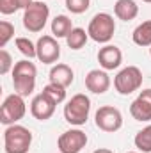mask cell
<instances>
[{
	"label": "cell",
	"instance_id": "obj_6",
	"mask_svg": "<svg viewBox=\"0 0 151 153\" xmlns=\"http://www.w3.org/2000/svg\"><path fill=\"white\" fill-rule=\"evenodd\" d=\"M142 85V71L137 66H126L123 68L115 78H114V87L119 94H132L139 91Z\"/></svg>",
	"mask_w": 151,
	"mask_h": 153
},
{
	"label": "cell",
	"instance_id": "obj_10",
	"mask_svg": "<svg viewBox=\"0 0 151 153\" xmlns=\"http://www.w3.org/2000/svg\"><path fill=\"white\" fill-rule=\"evenodd\" d=\"M38 59L43 64H53L61 57V46L53 36H41L36 43Z\"/></svg>",
	"mask_w": 151,
	"mask_h": 153
},
{
	"label": "cell",
	"instance_id": "obj_7",
	"mask_svg": "<svg viewBox=\"0 0 151 153\" xmlns=\"http://www.w3.org/2000/svg\"><path fill=\"white\" fill-rule=\"evenodd\" d=\"M50 7L44 2H32L23 11V27L29 32H41L48 22Z\"/></svg>",
	"mask_w": 151,
	"mask_h": 153
},
{
	"label": "cell",
	"instance_id": "obj_23",
	"mask_svg": "<svg viewBox=\"0 0 151 153\" xmlns=\"http://www.w3.org/2000/svg\"><path fill=\"white\" fill-rule=\"evenodd\" d=\"M14 36V25L7 20L0 22V48H4Z\"/></svg>",
	"mask_w": 151,
	"mask_h": 153
},
{
	"label": "cell",
	"instance_id": "obj_20",
	"mask_svg": "<svg viewBox=\"0 0 151 153\" xmlns=\"http://www.w3.org/2000/svg\"><path fill=\"white\" fill-rule=\"evenodd\" d=\"M133 143H135V148H137L139 152L151 153V125L144 126L142 130H139V132H137V135H135Z\"/></svg>",
	"mask_w": 151,
	"mask_h": 153
},
{
	"label": "cell",
	"instance_id": "obj_15",
	"mask_svg": "<svg viewBox=\"0 0 151 153\" xmlns=\"http://www.w3.org/2000/svg\"><path fill=\"white\" fill-rule=\"evenodd\" d=\"M73 78H75V73L68 64H55L50 70V84L68 87V85L73 84Z\"/></svg>",
	"mask_w": 151,
	"mask_h": 153
},
{
	"label": "cell",
	"instance_id": "obj_2",
	"mask_svg": "<svg viewBox=\"0 0 151 153\" xmlns=\"http://www.w3.org/2000/svg\"><path fill=\"white\" fill-rule=\"evenodd\" d=\"M32 144V134L21 125H9L4 132L5 153H27Z\"/></svg>",
	"mask_w": 151,
	"mask_h": 153
},
{
	"label": "cell",
	"instance_id": "obj_29",
	"mask_svg": "<svg viewBox=\"0 0 151 153\" xmlns=\"http://www.w3.org/2000/svg\"><path fill=\"white\" fill-rule=\"evenodd\" d=\"M142 2H146V4H151V0H142Z\"/></svg>",
	"mask_w": 151,
	"mask_h": 153
},
{
	"label": "cell",
	"instance_id": "obj_28",
	"mask_svg": "<svg viewBox=\"0 0 151 153\" xmlns=\"http://www.w3.org/2000/svg\"><path fill=\"white\" fill-rule=\"evenodd\" d=\"M93 153H114L112 150H107V148H100V150H94Z\"/></svg>",
	"mask_w": 151,
	"mask_h": 153
},
{
	"label": "cell",
	"instance_id": "obj_4",
	"mask_svg": "<svg viewBox=\"0 0 151 153\" xmlns=\"http://www.w3.org/2000/svg\"><path fill=\"white\" fill-rule=\"evenodd\" d=\"M89 112H91V100L82 93L71 96V100H68V103L64 105V119L73 126L85 125Z\"/></svg>",
	"mask_w": 151,
	"mask_h": 153
},
{
	"label": "cell",
	"instance_id": "obj_22",
	"mask_svg": "<svg viewBox=\"0 0 151 153\" xmlns=\"http://www.w3.org/2000/svg\"><path fill=\"white\" fill-rule=\"evenodd\" d=\"M16 48L29 59L38 57V48L29 38H16Z\"/></svg>",
	"mask_w": 151,
	"mask_h": 153
},
{
	"label": "cell",
	"instance_id": "obj_21",
	"mask_svg": "<svg viewBox=\"0 0 151 153\" xmlns=\"http://www.w3.org/2000/svg\"><path fill=\"white\" fill-rule=\"evenodd\" d=\"M43 93L44 94H48L57 105L59 103H62L64 100H66V87H62V85H57V84H46L44 85V89H43Z\"/></svg>",
	"mask_w": 151,
	"mask_h": 153
},
{
	"label": "cell",
	"instance_id": "obj_18",
	"mask_svg": "<svg viewBox=\"0 0 151 153\" xmlns=\"http://www.w3.org/2000/svg\"><path fill=\"white\" fill-rule=\"evenodd\" d=\"M132 39L137 46H151V20L137 25L132 34Z\"/></svg>",
	"mask_w": 151,
	"mask_h": 153
},
{
	"label": "cell",
	"instance_id": "obj_16",
	"mask_svg": "<svg viewBox=\"0 0 151 153\" xmlns=\"http://www.w3.org/2000/svg\"><path fill=\"white\" fill-rule=\"evenodd\" d=\"M114 14L123 22H130L139 14V5L135 0H117L114 4Z\"/></svg>",
	"mask_w": 151,
	"mask_h": 153
},
{
	"label": "cell",
	"instance_id": "obj_25",
	"mask_svg": "<svg viewBox=\"0 0 151 153\" xmlns=\"http://www.w3.org/2000/svg\"><path fill=\"white\" fill-rule=\"evenodd\" d=\"M11 68H14V64H13V57H11V53H9L5 48H2V50H0V75L9 73Z\"/></svg>",
	"mask_w": 151,
	"mask_h": 153
},
{
	"label": "cell",
	"instance_id": "obj_8",
	"mask_svg": "<svg viewBox=\"0 0 151 153\" xmlns=\"http://www.w3.org/2000/svg\"><path fill=\"white\" fill-rule=\"evenodd\" d=\"M94 123L100 130L112 134V132H117L123 126V114H121L119 109H115L112 105H103L96 111Z\"/></svg>",
	"mask_w": 151,
	"mask_h": 153
},
{
	"label": "cell",
	"instance_id": "obj_24",
	"mask_svg": "<svg viewBox=\"0 0 151 153\" xmlns=\"http://www.w3.org/2000/svg\"><path fill=\"white\" fill-rule=\"evenodd\" d=\"M91 5V0H66V7L70 13L73 14H82L89 9Z\"/></svg>",
	"mask_w": 151,
	"mask_h": 153
},
{
	"label": "cell",
	"instance_id": "obj_17",
	"mask_svg": "<svg viewBox=\"0 0 151 153\" xmlns=\"http://www.w3.org/2000/svg\"><path fill=\"white\" fill-rule=\"evenodd\" d=\"M73 23L66 14H57L52 20V34L53 38H68V34L73 30Z\"/></svg>",
	"mask_w": 151,
	"mask_h": 153
},
{
	"label": "cell",
	"instance_id": "obj_31",
	"mask_svg": "<svg viewBox=\"0 0 151 153\" xmlns=\"http://www.w3.org/2000/svg\"><path fill=\"white\" fill-rule=\"evenodd\" d=\"M128 153H135V152H128Z\"/></svg>",
	"mask_w": 151,
	"mask_h": 153
},
{
	"label": "cell",
	"instance_id": "obj_30",
	"mask_svg": "<svg viewBox=\"0 0 151 153\" xmlns=\"http://www.w3.org/2000/svg\"><path fill=\"white\" fill-rule=\"evenodd\" d=\"M150 55H151V48H150Z\"/></svg>",
	"mask_w": 151,
	"mask_h": 153
},
{
	"label": "cell",
	"instance_id": "obj_14",
	"mask_svg": "<svg viewBox=\"0 0 151 153\" xmlns=\"http://www.w3.org/2000/svg\"><path fill=\"white\" fill-rule=\"evenodd\" d=\"M98 62L105 71H110L121 66L123 62V52L115 45H105L98 52Z\"/></svg>",
	"mask_w": 151,
	"mask_h": 153
},
{
	"label": "cell",
	"instance_id": "obj_1",
	"mask_svg": "<svg viewBox=\"0 0 151 153\" xmlns=\"http://www.w3.org/2000/svg\"><path fill=\"white\" fill-rule=\"evenodd\" d=\"M36 76H38V68L34 62H30V59H23L18 61L13 68V85L14 91L21 96H29L32 94L34 87H36Z\"/></svg>",
	"mask_w": 151,
	"mask_h": 153
},
{
	"label": "cell",
	"instance_id": "obj_26",
	"mask_svg": "<svg viewBox=\"0 0 151 153\" xmlns=\"http://www.w3.org/2000/svg\"><path fill=\"white\" fill-rule=\"evenodd\" d=\"M20 7H18L16 0H0V13L2 14H13Z\"/></svg>",
	"mask_w": 151,
	"mask_h": 153
},
{
	"label": "cell",
	"instance_id": "obj_11",
	"mask_svg": "<svg viewBox=\"0 0 151 153\" xmlns=\"http://www.w3.org/2000/svg\"><path fill=\"white\" fill-rule=\"evenodd\" d=\"M130 114L135 121H151V89H142L130 105Z\"/></svg>",
	"mask_w": 151,
	"mask_h": 153
},
{
	"label": "cell",
	"instance_id": "obj_12",
	"mask_svg": "<svg viewBox=\"0 0 151 153\" xmlns=\"http://www.w3.org/2000/svg\"><path fill=\"white\" fill-rule=\"evenodd\" d=\"M55 102L48 96V94H44V93H39L38 96H34L32 98V103H30V114L34 116L36 119L39 121H46V119H50L53 112H55Z\"/></svg>",
	"mask_w": 151,
	"mask_h": 153
},
{
	"label": "cell",
	"instance_id": "obj_19",
	"mask_svg": "<svg viewBox=\"0 0 151 153\" xmlns=\"http://www.w3.org/2000/svg\"><path fill=\"white\" fill-rule=\"evenodd\" d=\"M87 38H89V34L84 30V29H80V27H75L70 34H68V38H66V43H68V46L71 48V50H80V48H84L85 46V43H87Z\"/></svg>",
	"mask_w": 151,
	"mask_h": 153
},
{
	"label": "cell",
	"instance_id": "obj_27",
	"mask_svg": "<svg viewBox=\"0 0 151 153\" xmlns=\"http://www.w3.org/2000/svg\"><path fill=\"white\" fill-rule=\"evenodd\" d=\"M32 2H34V0H16L18 7H20V9H23V11H25V9H27V7H29Z\"/></svg>",
	"mask_w": 151,
	"mask_h": 153
},
{
	"label": "cell",
	"instance_id": "obj_3",
	"mask_svg": "<svg viewBox=\"0 0 151 153\" xmlns=\"http://www.w3.org/2000/svg\"><path fill=\"white\" fill-rule=\"evenodd\" d=\"M114 32H115V22H114V16L109 13L94 14L87 27L89 38L96 43H109L114 38Z\"/></svg>",
	"mask_w": 151,
	"mask_h": 153
},
{
	"label": "cell",
	"instance_id": "obj_13",
	"mask_svg": "<svg viewBox=\"0 0 151 153\" xmlns=\"http://www.w3.org/2000/svg\"><path fill=\"white\" fill-rule=\"evenodd\" d=\"M85 87L94 94H103L110 87V76L105 70H91L85 75Z\"/></svg>",
	"mask_w": 151,
	"mask_h": 153
},
{
	"label": "cell",
	"instance_id": "obj_9",
	"mask_svg": "<svg viewBox=\"0 0 151 153\" xmlns=\"http://www.w3.org/2000/svg\"><path fill=\"white\" fill-rule=\"evenodd\" d=\"M85 144H87V135L78 128L66 130L57 139V148L61 153H80L85 148Z\"/></svg>",
	"mask_w": 151,
	"mask_h": 153
},
{
	"label": "cell",
	"instance_id": "obj_5",
	"mask_svg": "<svg viewBox=\"0 0 151 153\" xmlns=\"http://www.w3.org/2000/svg\"><path fill=\"white\" fill-rule=\"evenodd\" d=\"M25 96L18 94V93H13L9 94L4 103H2V109H0V121L2 125H16L20 119H23V116L27 112V105H25Z\"/></svg>",
	"mask_w": 151,
	"mask_h": 153
}]
</instances>
